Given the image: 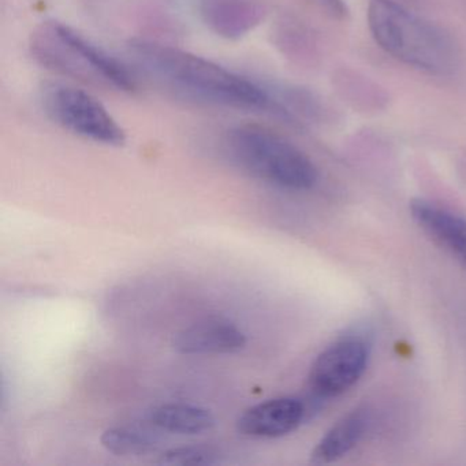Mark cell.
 Here are the masks:
<instances>
[{"label": "cell", "mask_w": 466, "mask_h": 466, "mask_svg": "<svg viewBox=\"0 0 466 466\" xmlns=\"http://www.w3.org/2000/svg\"><path fill=\"white\" fill-rule=\"evenodd\" d=\"M247 342V335L228 319L208 318L179 331L173 346L178 353L201 356L237 353Z\"/></svg>", "instance_id": "8"}, {"label": "cell", "mask_w": 466, "mask_h": 466, "mask_svg": "<svg viewBox=\"0 0 466 466\" xmlns=\"http://www.w3.org/2000/svg\"><path fill=\"white\" fill-rule=\"evenodd\" d=\"M310 2L319 7L324 15H329L334 20H346L349 15L345 0H310Z\"/></svg>", "instance_id": "15"}, {"label": "cell", "mask_w": 466, "mask_h": 466, "mask_svg": "<svg viewBox=\"0 0 466 466\" xmlns=\"http://www.w3.org/2000/svg\"><path fill=\"white\" fill-rule=\"evenodd\" d=\"M417 223L466 267V218L425 200L410 206Z\"/></svg>", "instance_id": "10"}, {"label": "cell", "mask_w": 466, "mask_h": 466, "mask_svg": "<svg viewBox=\"0 0 466 466\" xmlns=\"http://www.w3.org/2000/svg\"><path fill=\"white\" fill-rule=\"evenodd\" d=\"M370 348L362 338L346 337L329 345L315 360L309 389L318 398H335L350 390L367 370Z\"/></svg>", "instance_id": "6"}, {"label": "cell", "mask_w": 466, "mask_h": 466, "mask_svg": "<svg viewBox=\"0 0 466 466\" xmlns=\"http://www.w3.org/2000/svg\"><path fill=\"white\" fill-rule=\"evenodd\" d=\"M102 444L116 455H141L157 447V439L149 431L121 425L108 428L102 435Z\"/></svg>", "instance_id": "13"}, {"label": "cell", "mask_w": 466, "mask_h": 466, "mask_svg": "<svg viewBox=\"0 0 466 466\" xmlns=\"http://www.w3.org/2000/svg\"><path fill=\"white\" fill-rule=\"evenodd\" d=\"M31 51L39 64L59 75L119 92L137 89L129 66L66 24H42L32 35Z\"/></svg>", "instance_id": "3"}, {"label": "cell", "mask_w": 466, "mask_h": 466, "mask_svg": "<svg viewBox=\"0 0 466 466\" xmlns=\"http://www.w3.org/2000/svg\"><path fill=\"white\" fill-rule=\"evenodd\" d=\"M200 12L204 24L228 40L242 39L264 18L260 0H200Z\"/></svg>", "instance_id": "9"}, {"label": "cell", "mask_w": 466, "mask_h": 466, "mask_svg": "<svg viewBox=\"0 0 466 466\" xmlns=\"http://www.w3.org/2000/svg\"><path fill=\"white\" fill-rule=\"evenodd\" d=\"M305 405L297 398L282 397L264 400L239 416L237 428L250 438L274 439L289 435L301 425Z\"/></svg>", "instance_id": "7"}, {"label": "cell", "mask_w": 466, "mask_h": 466, "mask_svg": "<svg viewBox=\"0 0 466 466\" xmlns=\"http://www.w3.org/2000/svg\"><path fill=\"white\" fill-rule=\"evenodd\" d=\"M127 48L135 64L147 75L182 96L208 105L293 119L282 91L275 88L272 91L209 59L151 40H132Z\"/></svg>", "instance_id": "1"}, {"label": "cell", "mask_w": 466, "mask_h": 466, "mask_svg": "<svg viewBox=\"0 0 466 466\" xmlns=\"http://www.w3.org/2000/svg\"><path fill=\"white\" fill-rule=\"evenodd\" d=\"M155 427L178 435H200L215 427L211 411L187 403H166L149 414Z\"/></svg>", "instance_id": "12"}, {"label": "cell", "mask_w": 466, "mask_h": 466, "mask_svg": "<svg viewBox=\"0 0 466 466\" xmlns=\"http://www.w3.org/2000/svg\"><path fill=\"white\" fill-rule=\"evenodd\" d=\"M157 463L163 465H214L219 462V454L211 447H174L160 455Z\"/></svg>", "instance_id": "14"}, {"label": "cell", "mask_w": 466, "mask_h": 466, "mask_svg": "<svg viewBox=\"0 0 466 466\" xmlns=\"http://www.w3.org/2000/svg\"><path fill=\"white\" fill-rule=\"evenodd\" d=\"M368 25L387 54L414 69L449 76L460 65L457 45L444 29L392 0H373L368 10Z\"/></svg>", "instance_id": "2"}, {"label": "cell", "mask_w": 466, "mask_h": 466, "mask_svg": "<svg viewBox=\"0 0 466 466\" xmlns=\"http://www.w3.org/2000/svg\"><path fill=\"white\" fill-rule=\"evenodd\" d=\"M43 108L51 121L84 140L108 147L127 143V132L89 92L65 84L43 89Z\"/></svg>", "instance_id": "5"}, {"label": "cell", "mask_w": 466, "mask_h": 466, "mask_svg": "<svg viewBox=\"0 0 466 466\" xmlns=\"http://www.w3.org/2000/svg\"><path fill=\"white\" fill-rule=\"evenodd\" d=\"M226 148L242 170L275 187L304 192L318 184V168L312 160L290 141L260 125L231 129Z\"/></svg>", "instance_id": "4"}, {"label": "cell", "mask_w": 466, "mask_h": 466, "mask_svg": "<svg viewBox=\"0 0 466 466\" xmlns=\"http://www.w3.org/2000/svg\"><path fill=\"white\" fill-rule=\"evenodd\" d=\"M370 413L367 408H359L335 422L320 439L312 452L315 463H331L350 452L367 433Z\"/></svg>", "instance_id": "11"}]
</instances>
